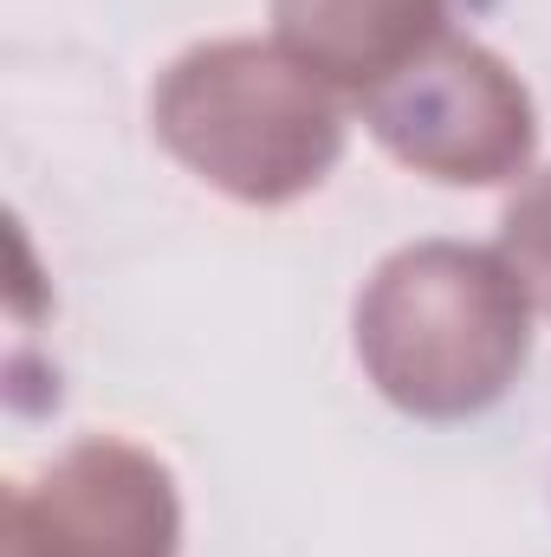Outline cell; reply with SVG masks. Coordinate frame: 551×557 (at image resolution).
<instances>
[{"label": "cell", "mask_w": 551, "mask_h": 557, "mask_svg": "<svg viewBox=\"0 0 551 557\" xmlns=\"http://www.w3.org/2000/svg\"><path fill=\"white\" fill-rule=\"evenodd\" d=\"M532 357V298L500 247H396L357 298V363L415 421L493 409Z\"/></svg>", "instance_id": "6da1fadb"}, {"label": "cell", "mask_w": 551, "mask_h": 557, "mask_svg": "<svg viewBox=\"0 0 551 557\" xmlns=\"http://www.w3.org/2000/svg\"><path fill=\"white\" fill-rule=\"evenodd\" d=\"M175 473L118 434H85L7 493L0 557H175Z\"/></svg>", "instance_id": "277c9868"}, {"label": "cell", "mask_w": 551, "mask_h": 557, "mask_svg": "<svg viewBox=\"0 0 551 557\" xmlns=\"http://www.w3.org/2000/svg\"><path fill=\"white\" fill-rule=\"evenodd\" d=\"M156 143L208 188L285 208L311 195L344 156V104L279 39H208L188 46L149 98Z\"/></svg>", "instance_id": "7a4b0ae2"}, {"label": "cell", "mask_w": 551, "mask_h": 557, "mask_svg": "<svg viewBox=\"0 0 551 557\" xmlns=\"http://www.w3.org/2000/svg\"><path fill=\"white\" fill-rule=\"evenodd\" d=\"M500 253L519 273L532 311L551 318V169L526 175L519 195L506 201V214H500Z\"/></svg>", "instance_id": "8992f818"}, {"label": "cell", "mask_w": 551, "mask_h": 557, "mask_svg": "<svg viewBox=\"0 0 551 557\" xmlns=\"http://www.w3.org/2000/svg\"><path fill=\"white\" fill-rule=\"evenodd\" d=\"M448 33V0H273V39L338 91H377L428 39Z\"/></svg>", "instance_id": "5b68a950"}, {"label": "cell", "mask_w": 551, "mask_h": 557, "mask_svg": "<svg viewBox=\"0 0 551 557\" xmlns=\"http://www.w3.org/2000/svg\"><path fill=\"white\" fill-rule=\"evenodd\" d=\"M364 124L403 169L448 188L519 182L539 149L532 91L493 46L467 33L428 39L403 72L364 91Z\"/></svg>", "instance_id": "3957f363"}]
</instances>
